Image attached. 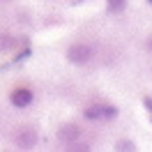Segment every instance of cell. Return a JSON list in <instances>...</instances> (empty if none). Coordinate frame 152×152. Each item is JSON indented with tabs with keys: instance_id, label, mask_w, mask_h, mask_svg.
<instances>
[{
	"instance_id": "3957f363",
	"label": "cell",
	"mask_w": 152,
	"mask_h": 152,
	"mask_svg": "<svg viewBox=\"0 0 152 152\" xmlns=\"http://www.w3.org/2000/svg\"><path fill=\"white\" fill-rule=\"evenodd\" d=\"M118 106L113 104H88L83 108V118L86 120H95V122H106V120H115L118 118Z\"/></svg>"
},
{
	"instance_id": "6da1fadb",
	"label": "cell",
	"mask_w": 152,
	"mask_h": 152,
	"mask_svg": "<svg viewBox=\"0 0 152 152\" xmlns=\"http://www.w3.org/2000/svg\"><path fill=\"white\" fill-rule=\"evenodd\" d=\"M65 58L72 62V65L83 67V65H88V62H92V60H95V46H92V44H88V42H74V44H69V46H67Z\"/></svg>"
},
{
	"instance_id": "ba28073f",
	"label": "cell",
	"mask_w": 152,
	"mask_h": 152,
	"mask_svg": "<svg viewBox=\"0 0 152 152\" xmlns=\"http://www.w3.org/2000/svg\"><path fill=\"white\" fill-rule=\"evenodd\" d=\"M115 150H124V152L136 150V143H134V141H127V138H122V141L115 143Z\"/></svg>"
},
{
	"instance_id": "52a82bcc",
	"label": "cell",
	"mask_w": 152,
	"mask_h": 152,
	"mask_svg": "<svg viewBox=\"0 0 152 152\" xmlns=\"http://www.w3.org/2000/svg\"><path fill=\"white\" fill-rule=\"evenodd\" d=\"M106 10L111 14H120L127 10V0H106Z\"/></svg>"
},
{
	"instance_id": "277c9868",
	"label": "cell",
	"mask_w": 152,
	"mask_h": 152,
	"mask_svg": "<svg viewBox=\"0 0 152 152\" xmlns=\"http://www.w3.org/2000/svg\"><path fill=\"white\" fill-rule=\"evenodd\" d=\"M56 138H58V143L67 150L69 145H74V143H78L81 138H83V129H81L76 122H65V124L58 127Z\"/></svg>"
},
{
	"instance_id": "9c48e42d",
	"label": "cell",
	"mask_w": 152,
	"mask_h": 152,
	"mask_svg": "<svg viewBox=\"0 0 152 152\" xmlns=\"http://www.w3.org/2000/svg\"><path fill=\"white\" fill-rule=\"evenodd\" d=\"M143 106H145V108H148V113H152V97H143Z\"/></svg>"
},
{
	"instance_id": "5b68a950",
	"label": "cell",
	"mask_w": 152,
	"mask_h": 152,
	"mask_svg": "<svg viewBox=\"0 0 152 152\" xmlns=\"http://www.w3.org/2000/svg\"><path fill=\"white\" fill-rule=\"evenodd\" d=\"M32 99H35V92L28 86H16V88H12V92H10V104L14 108H28L32 104Z\"/></svg>"
},
{
	"instance_id": "8992f818",
	"label": "cell",
	"mask_w": 152,
	"mask_h": 152,
	"mask_svg": "<svg viewBox=\"0 0 152 152\" xmlns=\"http://www.w3.org/2000/svg\"><path fill=\"white\" fill-rule=\"evenodd\" d=\"M26 46L28 44V37H14L12 32H0V53H10L16 46Z\"/></svg>"
},
{
	"instance_id": "7a4b0ae2",
	"label": "cell",
	"mask_w": 152,
	"mask_h": 152,
	"mask_svg": "<svg viewBox=\"0 0 152 152\" xmlns=\"http://www.w3.org/2000/svg\"><path fill=\"white\" fill-rule=\"evenodd\" d=\"M12 143H14L19 150H32V148H37V143H39L37 127H32V124H21L19 129L14 132V136H12Z\"/></svg>"
},
{
	"instance_id": "7c38bea8",
	"label": "cell",
	"mask_w": 152,
	"mask_h": 152,
	"mask_svg": "<svg viewBox=\"0 0 152 152\" xmlns=\"http://www.w3.org/2000/svg\"><path fill=\"white\" fill-rule=\"evenodd\" d=\"M148 2H150V5H152V0H148Z\"/></svg>"
},
{
	"instance_id": "30bf717a",
	"label": "cell",
	"mask_w": 152,
	"mask_h": 152,
	"mask_svg": "<svg viewBox=\"0 0 152 152\" xmlns=\"http://www.w3.org/2000/svg\"><path fill=\"white\" fill-rule=\"evenodd\" d=\"M145 48H148V51H150V53H152V35H150V37H148V42H145Z\"/></svg>"
},
{
	"instance_id": "8fae6325",
	"label": "cell",
	"mask_w": 152,
	"mask_h": 152,
	"mask_svg": "<svg viewBox=\"0 0 152 152\" xmlns=\"http://www.w3.org/2000/svg\"><path fill=\"white\" fill-rule=\"evenodd\" d=\"M0 2H7V0H0Z\"/></svg>"
}]
</instances>
